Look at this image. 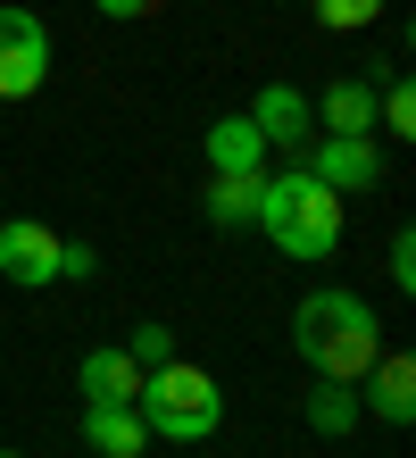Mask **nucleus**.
Segmentation results:
<instances>
[{
	"mask_svg": "<svg viewBox=\"0 0 416 458\" xmlns=\"http://www.w3.org/2000/svg\"><path fill=\"white\" fill-rule=\"evenodd\" d=\"M50 84V34L34 9H0V100H34Z\"/></svg>",
	"mask_w": 416,
	"mask_h": 458,
	"instance_id": "39448f33",
	"label": "nucleus"
},
{
	"mask_svg": "<svg viewBox=\"0 0 416 458\" xmlns=\"http://www.w3.org/2000/svg\"><path fill=\"white\" fill-rule=\"evenodd\" d=\"M83 442H92L100 458H142L150 450V425L133 417V409H92V400H83Z\"/></svg>",
	"mask_w": 416,
	"mask_h": 458,
	"instance_id": "f8f14e48",
	"label": "nucleus"
},
{
	"mask_svg": "<svg viewBox=\"0 0 416 458\" xmlns=\"http://www.w3.org/2000/svg\"><path fill=\"white\" fill-rule=\"evenodd\" d=\"M75 384H83V400H92V409H133V392H142V367H133L125 350H83Z\"/></svg>",
	"mask_w": 416,
	"mask_h": 458,
	"instance_id": "9d476101",
	"label": "nucleus"
},
{
	"mask_svg": "<svg viewBox=\"0 0 416 458\" xmlns=\"http://www.w3.org/2000/svg\"><path fill=\"white\" fill-rule=\"evenodd\" d=\"M250 225H267V242L284 259L317 267V259H333V242H342V192H325L309 167H284V175H267Z\"/></svg>",
	"mask_w": 416,
	"mask_h": 458,
	"instance_id": "f03ea898",
	"label": "nucleus"
},
{
	"mask_svg": "<svg viewBox=\"0 0 416 458\" xmlns=\"http://www.w3.org/2000/svg\"><path fill=\"white\" fill-rule=\"evenodd\" d=\"M125 359H133V367L150 375V367H166V359H175V334H166V326H133V342H125Z\"/></svg>",
	"mask_w": 416,
	"mask_h": 458,
	"instance_id": "dca6fc26",
	"label": "nucleus"
},
{
	"mask_svg": "<svg viewBox=\"0 0 416 458\" xmlns=\"http://www.w3.org/2000/svg\"><path fill=\"white\" fill-rule=\"evenodd\" d=\"M292 350L325 384H358V375L375 367V350H383V326H375V309L358 301V292L317 284V292H300V309H292Z\"/></svg>",
	"mask_w": 416,
	"mask_h": 458,
	"instance_id": "f257e3e1",
	"label": "nucleus"
},
{
	"mask_svg": "<svg viewBox=\"0 0 416 458\" xmlns=\"http://www.w3.org/2000/svg\"><path fill=\"white\" fill-rule=\"evenodd\" d=\"M392 284L416 292V233H392Z\"/></svg>",
	"mask_w": 416,
	"mask_h": 458,
	"instance_id": "a211bd4d",
	"label": "nucleus"
},
{
	"mask_svg": "<svg viewBox=\"0 0 416 458\" xmlns=\"http://www.w3.org/2000/svg\"><path fill=\"white\" fill-rule=\"evenodd\" d=\"M0 276L25 284V292L59 284V233L34 225V217H9V225H0Z\"/></svg>",
	"mask_w": 416,
	"mask_h": 458,
	"instance_id": "0eeeda50",
	"label": "nucleus"
},
{
	"mask_svg": "<svg viewBox=\"0 0 416 458\" xmlns=\"http://www.w3.org/2000/svg\"><path fill=\"white\" fill-rule=\"evenodd\" d=\"M358 384H367L358 409H375L383 425H416V359L408 350H375V367L358 375Z\"/></svg>",
	"mask_w": 416,
	"mask_h": 458,
	"instance_id": "6e6552de",
	"label": "nucleus"
},
{
	"mask_svg": "<svg viewBox=\"0 0 416 458\" xmlns=\"http://www.w3.org/2000/svg\"><path fill=\"white\" fill-rule=\"evenodd\" d=\"M92 9H100V17H117V25H133V17H150L158 0H92Z\"/></svg>",
	"mask_w": 416,
	"mask_h": 458,
	"instance_id": "6ab92c4d",
	"label": "nucleus"
},
{
	"mask_svg": "<svg viewBox=\"0 0 416 458\" xmlns=\"http://www.w3.org/2000/svg\"><path fill=\"white\" fill-rule=\"evenodd\" d=\"M208 167L216 175H267V142L250 117H216L208 125Z\"/></svg>",
	"mask_w": 416,
	"mask_h": 458,
	"instance_id": "9b49d317",
	"label": "nucleus"
},
{
	"mask_svg": "<svg viewBox=\"0 0 416 458\" xmlns=\"http://www.w3.org/2000/svg\"><path fill=\"white\" fill-rule=\"evenodd\" d=\"M133 417L150 425V442H208L216 425H225V392H216L208 367L191 359H166L142 375V392H133Z\"/></svg>",
	"mask_w": 416,
	"mask_h": 458,
	"instance_id": "7ed1b4c3",
	"label": "nucleus"
},
{
	"mask_svg": "<svg viewBox=\"0 0 416 458\" xmlns=\"http://www.w3.org/2000/svg\"><path fill=\"white\" fill-rule=\"evenodd\" d=\"M0 458H25V450H0Z\"/></svg>",
	"mask_w": 416,
	"mask_h": 458,
	"instance_id": "aec40b11",
	"label": "nucleus"
},
{
	"mask_svg": "<svg viewBox=\"0 0 416 458\" xmlns=\"http://www.w3.org/2000/svg\"><path fill=\"white\" fill-rule=\"evenodd\" d=\"M100 276V250L92 242H59V284H92Z\"/></svg>",
	"mask_w": 416,
	"mask_h": 458,
	"instance_id": "f3484780",
	"label": "nucleus"
},
{
	"mask_svg": "<svg viewBox=\"0 0 416 458\" xmlns=\"http://www.w3.org/2000/svg\"><path fill=\"white\" fill-rule=\"evenodd\" d=\"M250 125H259V142H267V150L300 158V150L317 142V100L300 92V84H267L259 100H250Z\"/></svg>",
	"mask_w": 416,
	"mask_h": 458,
	"instance_id": "423d86ee",
	"label": "nucleus"
},
{
	"mask_svg": "<svg viewBox=\"0 0 416 458\" xmlns=\"http://www.w3.org/2000/svg\"><path fill=\"white\" fill-rule=\"evenodd\" d=\"M375 17H383V0H317V25H333V34H358Z\"/></svg>",
	"mask_w": 416,
	"mask_h": 458,
	"instance_id": "2eb2a0df",
	"label": "nucleus"
},
{
	"mask_svg": "<svg viewBox=\"0 0 416 458\" xmlns=\"http://www.w3.org/2000/svg\"><path fill=\"white\" fill-rule=\"evenodd\" d=\"M358 417H367V409H358V384H325V375H317V392H309V425H317V434L342 442Z\"/></svg>",
	"mask_w": 416,
	"mask_h": 458,
	"instance_id": "4468645a",
	"label": "nucleus"
},
{
	"mask_svg": "<svg viewBox=\"0 0 416 458\" xmlns=\"http://www.w3.org/2000/svg\"><path fill=\"white\" fill-rule=\"evenodd\" d=\"M292 167H309L325 192H375V175H383V150H375V133H317L309 150L292 158Z\"/></svg>",
	"mask_w": 416,
	"mask_h": 458,
	"instance_id": "20e7f679",
	"label": "nucleus"
},
{
	"mask_svg": "<svg viewBox=\"0 0 416 458\" xmlns=\"http://www.w3.org/2000/svg\"><path fill=\"white\" fill-rule=\"evenodd\" d=\"M375 75H333V84L317 92V125L325 133H375Z\"/></svg>",
	"mask_w": 416,
	"mask_h": 458,
	"instance_id": "1a4fd4ad",
	"label": "nucleus"
},
{
	"mask_svg": "<svg viewBox=\"0 0 416 458\" xmlns=\"http://www.w3.org/2000/svg\"><path fill=\"white\" fill-rule=\"evenodd\" d=\"M259 192H267V175H216L208 183V225H250V217H259Z\"/></svg>",
	"mask_w": 416,
	"mask_h": 458,
	"instance_id": "ddd939ff",
	"label": "nucleus"
}]
</instances>
